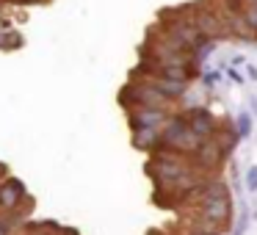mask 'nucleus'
Segmentation results:
<instances>
[{
    "instance_id": "f257e3e1",
    "label": "nucleus",
    "mask_w": 257,
    "mask_h": 235,
    "mask_svg": "<svg viewBox=\"0 0 257 235\" xmlns=\"http://www.w3.org/2000/svg\"><path fill=\"white\" fill-rule=\"evenodd\" d=\"M202 141H205V139H199V136L191 130L188 116H185V113H172L169 122L161 128V147H158V152L194 155V152L199 150ZM152 155H155V152H152Z\"/></svg>"
},
{
    "instance_id": "f03ea898",
    "label": "nucleus",
    "mask_w": 257,
    "mask_h": 235,
    "mask_svg": "<svg viewBox=\"0 0 257 235\" xmlns=\"http://www.w3.org/2000/svg\"><path fill=\"white\" fill-rule=\"evenodd\" d=\"M227 155H229V150L221 144V141L213 136V139H205L199 144V150L194 152V155H188L191 161H194V166L199 169V172H216V169H221L224 166V161H227Z\"/></svg>"
},
{
    "instance_id": "7ed1b4c3",
    "label": "nucleus",
    "mask_w": 257,
    "mask_h": 235,
    "mask_svg": "<svg viewBox=\"0 0 257 235\" xmlns=\"http://www.w3.org/2000/svg\"><path fill=\"white\" fill-rule=\"evenodd\" d=\"M28 199H31L28 191H25V185L20 183L17 177H12V174H9V177L0 183V213H3V216L17 213Z\"/></svg>"
},
{
    "instance_id": "20e7f679",
    "label": "nucleus",
    "mask_w": 257,
    "mask_h": 235,
    "mask_svg": "<svg viewBox=\"0 0 257 235\" xmlns=\"http://www.w3.org/2000/svg\"><path fill=\"white\" fill-rule=\"evenodd\" d=\"M172 116V108H147V105H136L127 111V122L130 128H163Z\"/></svg>"
},
{
    "instance_id": "39448f33",
    "label": "nucleus",
    "mask_w": 257,
    "mask_h": 235,
    "mask_svg": "<svg viewBox=\"0 0 257 235\" xmlns=\"http://www.w3.org/2000/svg\"><path fill=\"white\" fill-rule=\"evenodd\" d=\"M188 125H191V130H194L199 139H213V136L218 133V119H216V113L213 111H207V108H202V105H196V108H188Z\"/></svg>"
},
{
    "instance_id": "423d86ee",
    "label": "nucleus",
    "mask_w": 257,
    "mask_h": 235,
    "mask_svg": "<svg viewBox=\"0 0 257 235\" xmlns=\"http://www.w3.org/2000/svg\"><path fill=\"white\" fill-rule=\"evenodd\" d=\"M199 216H202V218H207L210 224H216L218 229H221V227H229V218H232V202H229V196H227V199L202 202Z\"/></svg>"
},
{
    "instance_id": "0eeeda50",
    "label": "nucleus",
    "mask_w": 257,
    "mask_h": 235,
    "mask_svg": "<svg viewBox=\"0 0 257 235\" xmlns=\"http://www.w3.org/2000/svg\"><path fill=\"white\" fill-rule=\"evenodd\" d=\"M133 147L141 152H158L161 147V128H136L133 130Z\"/></svg>"
},
{
    "instance_id": "6e6552de",
    "label": "nucleus",
    "mask_w": 257,
    "mask_h": 235,
    "mask_svg": "<svg viewBox=\"0 0 257 235\" xmlns=\"http://www.w3.org/2000/svg\"><path fill=\"white\" fill-rule=\"evenodd\" d=\"M227 196H229V185H227V180H221V177H207L205 185H202V191H199V199L202 202L227 199Z\"/></svg>"
},
{
    "instance_id": "1a4fd4ad",
    "label": "nucleus",
    "mask_w": 257,
    "mask_h": 235,
    "mask_svg": "<svg viewBox=\"0 0 257 235\" xmlns=\"http://www.w3.org/2000/svg\"><path fill=\"white\" fill-rule=\"evenodd\" d=\"M216 139L221 141L224 147H227L229 152L235 150V144H238V139H240V133H238V128H235L232 122H229V119H224L221 125H218V133H216Z\"/></svg>"
},
{
    "instance_id": "9d476101",
    "label": "nucleus",
    "mask_w": 257,
    "mask_h": 235,
    "mask_svg": "<svg viewBox=\"0 0 257 235\" xmlns=\"http://www.w3.org/2000/svg\"><path fill=\"white\" fill-rule=\"evenodd\" d=\"M235 128H238L240 139H246V136L251 133V116H249V113H240V116L235 119Z\"/></svg>"
},
{
    "instance_id": "9b49d317",
    "label": "nucleus",
    "mask_w": 257,
    "mask_h": 235,
    "mask_svg": "<svg viewBox=\"0 0 257 235\" xmlns=\"http://www.w3.org/2000/svg\"><path fill=\"white\" fill-rule=\"evenodd\" d=\"M240 14H243V20H246V23H249L254 31H257V6H254V3H246L243 12H240Z\"/></svg>"
},
{
    "instance_id": "f8f14e48",
    "label": "nucleus",
    "mask_w": 257,
    "mask_h": 235,
    "mask_svg": "<svg viewBox=\"0 0 257 235\" xmlns=\"http://www.w3.org/2000/svg\"><path fill=\"white\" fill-rule=\"evenodd\" d=\"M20 34H12V31H9V34H0V47H20Z\"/></svg>"
},
{
    "instance_id": "ddd939ff",
    "label": "nucleus",
    "mask_w": 257,
    "mask_h": 235,
    "mask_svg": "<svg viewBox=\"0 0 257 235\" xmlns=\"http://www.w3.org/2000/svg\"><path fill=\"white\" fill-rule=\"evenodd\" d=\"M246 191L249 194L257 191V166H249V172H246Z\"/></svg>"
},
{
    "instance_id": "4468645a",
    "label": "nucleus",
    "mask_w": 257,
    "mask_h": 235,
    "mask_svg": "<svg viewBox=\"0 0 257 235\" xmlns=\"http://www.w3.org/2000/svg\"><path fill=\"white\" fill-rule=\"evenodd\" d=\"M188 235H218V227L216 224H199V227H196L194 232H188Z\"/></svg>"
},
{
    "instance_id": "2eb2a0df",
    "label": "nucleus",
    "mask_w": 257,
    "mask_h": 235,
    "mask_svg": "<svg viewBox=\"0 0 257 235\" xmlns=\"http://www.w3.org/2000/svg\"><path fill=\"white\" fill-rule=\"evenodd\" d=\"M0 235H14V224H12V218L3 216V213H0Z\"/></svg>"
},
{
    "instance_id": "dca6fc26",
    "label": "nucleus",
    "mask_w": 257,
    "mask_h": 235,
    "mask_svg": "<svg viewBox=\"0 0 257 235\" xmlns=\"http://www.w3.org/2000/svg\"><path fill=\"white\" fill-rule=\"evenodd\" d=\"M246 75H249L251 80H257V67H251V64H249V67H246Z\"/></svg>"
},
{
    "instance_id": "f3484780",
    "label": "nucleus",
    "mask_w": 257,
    "mask_h": 235,
    "mask_svg": "<svg viewBox=\"0 0 257 235\" xmlns=\"http://www.w3.org/2000/svg\"><path fill=\"white\" fill-rule=\"evenodd\" d=\"M58 235H78V232H75V229H69V227H61V229H58Z\"/></svg>"
},
{
    "instance_id": "a211bd4d",
    "label": "nucleus",
    "mask_w": 257,
    "mask_h": 235,
    "mask_svg": "<svg viewBox=\"0 0 257 235\" xmlns=\"http://www.w3.org/2000/svg\"><path fill=\"white\" fill-rule=\"evenodd\" d=\"M249 3H254V6H257V0H249Z\"/></svg>"
}]
</instances>
